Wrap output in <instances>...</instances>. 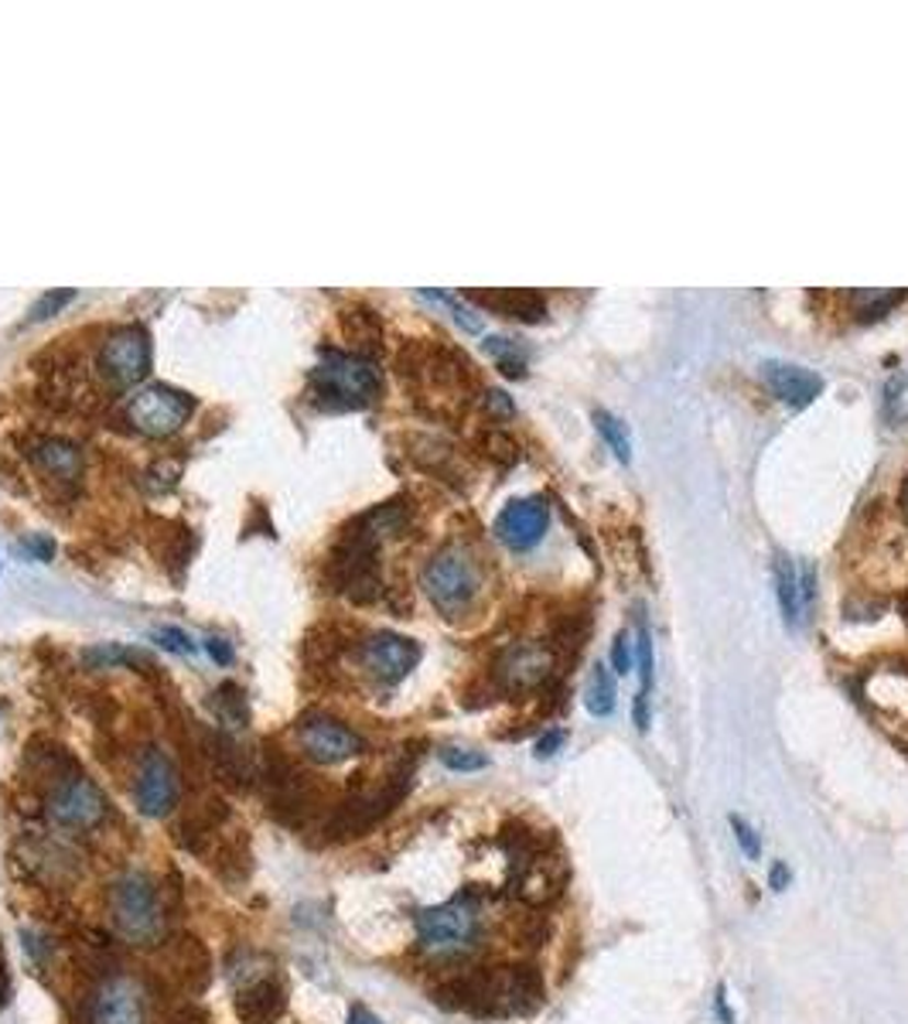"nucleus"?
<instances>
[{"label": "nucleus", "mask_w": 908, "mask_h": 1024, "mask_svg": "<svg viewBox=\"0 0 908 1024\" xmlns=\"http://www.w3.org/2000/svg\"><path fill=\"white\" fill-rule=\"evenodd\" d=\"M498 847L509 857L506 875L509 898H516L526 909H547L563 894L568 864L557 854V841L550 833H537L534 826L513 820L498 833Z\"/></svg>", "instance_id": "f257e3e1"}, {"label": "nucleus", "mask_w": 908, "mask_h": 1024, "mask_svg": "<svg viewBox=\"0 0 908 1024\" xmlns=\"http://www.w3.org/2000/svg\"><path fill=\"white\" fill-rule=\"evenodd\" d=\"M417 925V946L421 953L434 956V959H458L479 949L482 939V905H479V891L464 888L458 891L451 902L434 905V909H421L414 915Z\"/></svg>", "instance_id": "f03ea898"}, {"label": "nucleus", "mask_w": 908, "mask_h": 1024, "mask_svg": "<svg viewBox=\"0 0 908 1024\" xmlns=\"http://www.w3.org/2000/svg\"><path fill=\"white\" fill-rule=\"evenodd\" d=\"M383 380L366 356L356 352H325L322 365L311 372V393L328 410H359L380 396Z\"/></svg>", "instance_id": "7ed1b4c3"}, {"label": "nucleus", "mask_w": 908, "mask_h": 1024, "mask_svg": "<svg viewBox=\"0 0 908 1024\" xmlns=\"http://www.w3.org/2000/svg\"><path fill=\"white\" fill-rule=\"evenodd\" d=\"M110 912L116 922V933L134 946H158L165 939V905L144 871L120 875L110 888Z\"/></svg>", "instance_id": "20e7f679"}, {"label": "nucleus", "mask_w": 908, "mask_h": 1024, "mask_svg": "<svg viewBox=\"0 0 908 1024\" xmlns=\"http://www.w3.org/2000/svg\"><path fill=\"white\" fill-rule=\"evenodd\" d=\"M421 584L427 598L434 601V608L448 615V618H458L472 608L479 587H482V567L472 553L464 547L451 543L445 550H437L430 561L424 564L421 571Z\"/></svg>", "instance_id": "39448f33"}, {"label": "nucleus", "mask_w": 908, "mask_h": 1024, "mask_svg": "<svg viewBox=\"0 0 908 1024\" xmlns=\"http://www.w3.org/2000/svg\"><path fill=\"white\" fill-rule=\"evenodd\" d=\"M110 802L100 792V786L86 779L82 772H72L66 779H58L48 789L45 813L61 826V830H92L107 820Z\"/></svg>", "instance_id": "423d86ee"}, {"label": "nucleus", "mask_w": 908, "mask_h": 1024, "mask_svg": "<svg viewBox=\"0 0 908 1024\" xmlns=\"http://www.w3.org/2000/svg\"><path fill=\"white\" fill-rule=\"evenodd\" d=\"M127 417L141 434H147V438H171V434H178L188 424V417H192V396L175 386L154 383L131 396Z\"/></svg>", "instance_id": "0eeeda50"}, {"label": "nucleus", "mask_w": 908, "mask_h": 1024, "mask_svg": "<svg viewBox=\"0 0 908 1024\" xmlns=\"http://www.w3.org/2000/svg\"><path fill=\"white\" fill-rule=\"evenodd\" d=\"M557 656L543 642H513L495 660V687L503 694H534L547 687L553 676Z\"/></svg>", "instance_id": "6e6552de"}, {"label": "nucleus", "mask_w": 908, "mask_h": 1024, "mask_svg": "<svg viewBox=\"0 0 908 1024\" xmlns=\"http://www.w3.org/2000/svg\"><path fill=\"white\" fill-rule=\"evenodd\" d=\"M150 369V338L144 328L137 325H123L113 328L100 349V372L103 380H110V386L127 390L134 383H141Z\"/></svg>", "instance_id": "1a4fd4ad"}, {"label": "nucleus", "mask_w": 908, "mask_h": 1024, "mask_svg": "<svg viewBox=\"0 0 908 1024\" xmlns=\"http://www.w3.org/2000/svg\"><path fill=\"white\" fill-rule=\"evenodd\" d=\"M298 744L301 752L318 765H338L366 752V738L328 713H307L298 724Z\"/></svg>", "instance_id": "9d476101"}, {"label": "nucleus", "mask_w": 908, "mask_h": 1024, "mask_svg": "<svg viewBox=\"0 0 908 1024\" xmlns=\"http://www.w3.org/2000/svg\"><path fill=\"white\" fill-rule=\"evenodd\" d=\"M178 772L171 758L161 749H144L137 762V786H134V802L137 810L150 820L168 817L178 806Z\"/></svg>", "instance_id": "9b49d317"}, {"label": "nucleus", "mask_w": 908, "mask_h": 1024, "mask_svg": "<svg viewBox=\"0 0 908 1024\" xmlns=\"http://www.w3.org/2000/svg\"><path fill=\"white\" fill-rule=\"evenodd\" d=\"M550 526V506L540 495H526V499L506 503V509L495 519V537L509 550H529L537 547Z\"/></svg>", "instance_id": "f8f14e48"}, {"label": "nucleus", "mask_w": 908, "mask_h": 1024, "mask_svg": "<svg viewBox=\"0 0 908 1024\" xmlns=\"http://www.w3.org/2000/svg\"><path fill=\"white\" fill-rule=\"evenodd\" d=\"M421 663V645L396 632H375L362 642V666L380 683H400Z\"/></svg>", "instance_id": "ddd939ff"}, {"label": "nucleus", "mask_w": 908, "mask_h": 1024, "mask_svg": "<svg viewBox=\"0 0 908 1024\" xmlns=\"http://www.w3.org/2000/svg\"><path fill=\"white\" fill-rule=\"evenodd\" d=\"M89 1024H147L141 987L127 977H110L89 1001Z\"/></svg>", "instance_id": "4468645a"}, {"label": "nucleus", "mask_w": 908, "mask_h": 1024, "mask_svg": "<svg viewBox=\"0 0 908 1024\" xmlns=\"http://www.w3.org/2000/svg\"><path fill=\"white\" fill-rule=\"evenodd\" d=\"M775 587H778V605H782V618H786L789 629H803L806 615H809V601H812V577L806 567H796L789 556H778L775 561Z\"/></svg>", "instance_id": "2eb2a0df"}, {"label": "nucleus", "mask_w": 908, "mask_h": 1024, "mask_svg": "<svg viewBox=\"0 0 908 1024\" xmlns=\"http://www.w3.org/2000/svg\"><path fill=\"white\" fill-rule=\"evenodd\" d=\"M543 977L534 964L503 967V1017H526L543 1004Z\"/></svg>", "instance_id": "dca6fc26"}, {"label": "nucleus", "mask_w": 908, "mask_h": 1024, "mask_svg": "<svg viewBox=\"0 0 908 1024\" xmlns=\"http://www.w3.org/2000/svg\"><path fill=\"white\" fill-rule=\"evenodd\" d=\"M762 372H765V383L772 386V393H775L778 400H786L789 407H809V403L823 393V380L817 376V372L803 369V365H793V362H765Z\"/></svg>", "instance_id": "f3484780"}, {"label": "nucleus", "mask_w": 908, "mask_h": 1024, "mask_svg": "<svg viewBox=\"0 0 908 1024\" xmlns=\"http://www.w3.org/2000/svg\"><path fill=\"white\" fill-rule=\"evenodd\" d=\"M288 1004V990L277 977H264L239 990L236 998V1014L243 1024H270Z\"/></svg>", "instance_id": "a211bd4d"}, {"label": "nucleus", "mask_w": 908, "mask_h": 1024, "mask_svg": "<svg viewBox=\"0 0 908 1024\" xmlns=\"http://www.w3.org/2000/svg\"><path fill=\"white\" fill-rule=\"evenodd\" d=\"M464 297L519 322H543L547 315V297L537 291H468Z\"/></svg>", "instance_id": "6ab92c4d"}, {"label": "nucleus", "mask_w": 908, "mask_h": 1024, "mask_svg": "<svg viewBox=\"0 0 908 1024\" xmlns=\"http://www.w3.org/2000/svg\"><path fill=\"white\" fill-rule=\"evenodd\" d=\"M31 461L38 464L45 475H52L55 482H79L82 475V448L69 438H45L31 451Z\"/></svg>", "instance_id": "aec40b11"}, {"label": "nucleus", "mask_w": 908, "mask_h": 1024, "mask_svg": "<svg viewBox=\"0 0 908 1024\" xmlns=\"http://www.w3.org/2000/svg\"><path fill=\"white\" fill-rule=\"evenodd\" d=\"M864 697L888 718H908V673L878 669L864 679Z\"/></svg>", "instance_id": "412c9836"}, {"label": "nucleus", "mask_w": 908, "mask_h": 1024, "mask_svg": "<svg viewBox=\"0 0 908 1024\" xmlns=\"http://www.w3.org/2000/svg\"><path fill=\"white\" fill-rule=\"evenodd\" d=\"M584 707L594 713V718H608V713L615 710V679L608 676L605 663H594V669L587 676Z\"/></svg>", "instance_id": "4be33fe9"}, {"label": "nucleus", "mask_w": 908, "mask_h": 1024, "mask_svg": "<svg viewBox=\"0 0 908 1024\" xmlns=\"http://www.w3.org/2000/svg\"><path fill=\"white\" fill-rule=\"evenodd\" d=\"M212 710H215V718H218V724H226V728H246V721H249V710H246V694L236 687V683H223L215 694H212Z\"/></svg>", "instance_id": "5701e85b"}, {"label": "nucleus", "mask_w": 908, "mask_h": 1024, "mask_svg": "<svg viewBox=\"0 0 908 1024\" xmlns=\"http://www.w3.org/2000/svg\"><path fill=\"white\" fill-rule=\"evenodd\" d=\"M82 663L89 669H113V666H150V660L144 653H134V649H123V645H92L82 653Z\"/></svg>", "instance_id": "b1692460"}, {"label": "nucleus", "mask_w": 908, "mask_h": 1024, "mask_svg": "<svg viewBox=\"0 0 908 1024\" xmlns=\"http://www.w3.org/2000/svg\"><path fill=\"white\" fill-rule=\"evenodd\" d=\"M594 427H598V434L605 438L608 451H615V458H618L621 464H629V461H632V438H629V427H625L615 414H608V410H594Z\"/></svg>", "instance_id": "393cba45"}, {"label": "nucleus", "mask_w": 908, "mask_h": 1024, "mask_svg": "<svg viewBox=\"0 0 908 1024\" xmlns=\"http://www.w3.org/2000/svg\"><path fill=\"white\" fill-rule=\"evenodd\" d=\"M485 352L498 362V369L506 372V376H523V369H526V352L516 346L513 338H498V335H492V338H485Z\"/></svg>", "instance_id": "a878e982"}, {"label": "nucleus", "mask_w": 908, "mask_h": 1024, "mask_svg": "<svg viewBox=\"0 0 908 1024\" xmlns=\"http://www.w3.org/2000/svg\"><path fill=\"white\" fill-rule=\"evenodd\" d=\"M150 639L158 642L161 649H168V653H178V656H195V653H199V645L192 642V635L181 632V629H175V626L154 629V632H150Z\"/></svg>", "instance_id": "bb28decb"}, {"label": "nucleus", "mask_w": 908, "mask_h": 1024, "mask_svg": "<svg viewBox=\"0 0 908 1024\" xmlns=\"http://www.w3.org/2000/svg\"><path fill=\"white\" fill-rule=\"evenodd\" d=\"M69 301H76V291H48V294H42L35 301V307H31V322H45V318L58 315Z\"/></svg>", "instance_id": "cd10ccee"}, {"label": "nucleus", "mask_w": 908, "mask_h": 1024, "mask_svg": "<svg viewBox=\"0 0 908 1024\" xmlns=\"http://www.w3.org/2000/svg\"><path fill=\"white\" fill-rule=\"evenodd\" d=\"M441 762H445L451 772H479V768L489 765L485 755L468 752V749H445V752H441Z\"/></svg>", "instance_id": "c85d7f7f"}, {"label": "nucleus", "mask_w": 908, "mask_h": 1024, "mask_svg": "<svg viewBox=\"0 0 908 1024\" xmlns=\"http://www.w3.org/2000/svg\"><path fill=\"white\" fill-rule=\"evenodd\" d=\"M636 666H639V679H642V690L649 694L652 687V669H655V660H652V639L649 632L642 629L639 639H636Z\"/></svg>", "instance_id": "c756f323"}, {"label": "nucleus", "mask_w": 908, "mask_h": 1024, "mask_svg": "<svg viewBox=\"0 0 908 1024\" xmlns=\"http://www.w3.org/2000/svg\"><path fill=\"white\" fill-rule=\"evenodd\" d=\"M731 830H735V841H738V847L748 854V860H759V857H762V841H759V833L751 830L741 817H731Z\"/></svg>", "instance_id": "7c9ffc66"}, {"label": "nucleus", "mask_w": 908, "mask_h": 1024, "mask_svg": "<svg viewBox=\"0 0 908 1024\" xmlns=\"http://www.w3.org/2000/svg\"><path fill=\"white\" fill-rule=\"evenodd\" d=\"M547 936H550V929H547V919H543V915H526V919H523V929H519L523 946L540 949V946L547 943Z\"/></svg>", "instance_id": "2f4dec72"}, {"label": "nucleus", "mask_w": 908, "mask_h": 1024, "mask_svg": "<svg viewBox=\"0 0 908 1024\" xmlns=\"http://www.w3.org/2000/svg\"><path fill=\"white\" fill-rule=\"evenodd\" d=\"M18 550H21V553H27L31 561H38V564H48L52 556H55V543H52L48 537H42V533H31V537H24V540L18 543Z\"/></svg>", "instance_id": "473e14b6"}, {"label": "nucleus", "mask_w": 908, "mask_h": 1024, "mask_svg": "<svg viewBox=\"0 0 908 1024\" xmlns=\"http://www.w3.org/2000/svg\"><path fill=\"white\" fill-rule=\"evenodd\" d=\"M629 666H632V642H629V632H618L612 642V669L629 673Z\"/></svg>", "instance_id": "72a5a7b5"}, {"label": "nucleus", "mask_w": 908, "mask_h": 1024, "mask_svg": "<svg viewBox=\"0 0 908 1024\" xmlns=\"http://www.w3.org/2000/svg\"><path fill=\"white\" fill-rule=\"evenodd\" d=\"M563 741H568V731H547L540 741H537V758H550V755H557L560 749H563Z\"/></svg>", "instance_id": "f704fd0d"}, {"label": "nucleus", "mask_w": 908, "mask_h": 1024, "mask_svg": "<svg viewBox=\"0 0 908 1024\" xmlns=\"http://www.w3.org/2000/svg\"><path fill=\"white\" fill-rule=\"evenodd\" d=\"M205 649H209V656H212L218 666H229V663H233V649H229L226 639L212 635V639H205Z\"/></svg>", "instance_id": "c9c22d12"}, {"label": "nucleus", "mask_w": 908, "mask_h": 1024, "mask_svg": "<svg viewBox=\"0 0 908 1024\" xmlns=\"http://www.w3.org/2000/svg\"><path fill=\"white\" fill-rule=\"evenodd\" d=\"M632 721H636V728H639V731H649L652 713H649V694H646V690H639V694H636V704H632Z\"/></svg>", "instance_id": "e433bc0d"}, {"label": "nucleus", "mask_w": 908, "mask_h": 1024, "mask_svg": "<svg viewBox=\"0 0 908 1024\" xmlns=\"http://www.w3.org/2000/svg\"><path fill=\"white\" fill-rule=\"evenodd\" d=\"M769 885H772V891H786V888L793 885V871H789V864L775 860V864H772V871H769Z\"/></svg>", "instance_id": "4c0bfd02"}, {"label": "nucleus", "mask_w": 908, "mask_h": 1024, "mask_svg": "<svg viewBox=\"0 0 908 1024\" xmlns=\"http://www.w3.org/2000/svg\"><path fill=\"white\" fill-rule=\"evenodd\" d=\"M485 403H489V410H492V414L513 417V400H509L503 390H489V393H485Z\"/></svg>", "instance_id": "58836bf2"}, {"label": "nucleus", "mask_w": 908, "mask_h": 1024, "mask_svg": "<svg viewBox=\"0 0 908 1024\" xmlns=\"http://www.w3.org/2000/svg\"><path fill=\"white\" fill-rule=\"evenodd\" d=\"M11 1004V970H8V956L4 946H0V1011Z\"/></svg>", "instance_id": "ea45409f"}, {"label": "nucleus", "mask_w": 908, "mask_h": 1024, "mask_svg": "<svg viewBox=\"0 0 908 1024\" xmlns=\"http://www.w3.org/2000/svg\"><path fill=\"white\" fill-rule=\"evenodd\" d=\"M714 1014L721 1017V1024H735V1014H731V1004H728V987L721 983L714 994Z\"/></svg>", "instance_id": "a19ab883"}, {"label": "nucleus", "mask_w": 908, "mask_h": 1024, "mask_svg": "<svg viewBox=\"0 0 908 1024\" xmlns=\"http://www.w3.org/2000/svg\"><path fill=\"white\" fill-rule=\"evenodd\" d=\"M349 1024H383V1021L375 1017L372 1011H366L362 1004H352V1011H349Z\"/></svg>", "instance_id": "79ce46f5"}]
</instances>
